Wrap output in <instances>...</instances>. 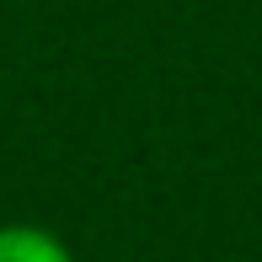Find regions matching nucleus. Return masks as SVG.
Returning <instances> with one entry per match:
<instances>
[{
    "label": "nucleus",
    "mask_w": 262,
    "mask_h": 262,
    "mask_svg": "<svg viewBox=\"0 0 262 262\" xmlns=\"http://www.w3.org/2000/svg\"><path fill=\"white\" fill-rule=\"evenodd\" d=\"M0 262H75V257L43 225H0Z\"/></svg>",
    "instance_id": "nucleus-1"
}]
</instances>
